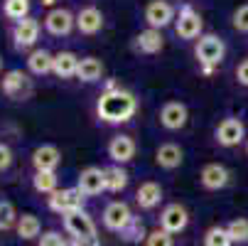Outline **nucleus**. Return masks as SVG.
Instances as JSON below:
<instances>
[{"label":"nucleus","mask_w":248,"mask_h":246,"mask_svg":"<svg viewBox=\"0 0 248 246\" xmlns=\"http://www.w3.org/2000/svg\"><path fill=\"white\" fill-rule=\"evenodd\" d=\"M135 111H138V98H135L130 91L121 89V86L106 89V91L101 94L98 103H96L98 118H101L103 123H113V126L128 123V121L135 116Z\"/></svg>","instance_id":"1"},{"label":"nucleus","mask_w":248,"mask_h":246,"mask_svg":"<svg viewBox=\"0 0 248 246\" xmlns=\"http://www.w3.org/2000/svg\"><path fill=\"white\" fill-rule=\"evenodd\" d=\"M64 229L72 234L77 241H81L84 246H98L96 224H93V219L84 212V209L72 212V214H64Z\"/></svg>","instance_id":"2"},{"label":"nucleus","mask_w":248,"mask_h":246,"mask_svg":"<svg viewBox=\"0 0 248 246\" xmlns=\"http://www.w3.org/2000/svg\"><path fill=\"white\" fill-rule=\"evenodd\" d=\"M194 54H197L202 69H214L221 64V59L226 54V45L217 34H202L197 47H194Z\"/></svg>","instance_id":"3"},{"label":"nucleus","mask_w":248,"mask_h":246,"mask_svg":"<svg viewBox=\"0 0 248 246\" xmlns=\"http://www.w3.org/2000/svg\"><path fill=\"white\" fill-rule=\"evenodd\" d=\"M0 89H3V94L13 101H25L32 96V79L22 72V69H10V72L3 77V82H0Z\"/></svg>","instance_id":"4"},{"label":"nucleus","mask_w":248,"mask_h":246,"mask_svg":"<svg viewBox=\"0 0 248 246\" xmlns=\"http://www.w3.org/2000/svg\"><path fill=\"white\" fill-rule=\"evenodd\" d=\"M49 209L57 214H72V212H79L84 209V195L79 192V187H66V190H57L49 195L47 199Z\"/></svg>","instance_id":"5"},{"label":"nucleus","mask_w":248,"mask_h":246,"mask_svg":"<svg viewBox=\"0 0 248 246\" xmlns=\"http://www.w3.org/2000/svg\"><path fill=\"white\" fill-rule=\"evenodd\" d=\"M214 138H217V143H219V146H224V148H233V146L243 143V138H246V126H243L241 118L229 116V118H224V121L217 126Z\"/></svg>","instance_id":"6"},{"label":"nucleus","mask_w":248,"mask_h":246,"mask_svg":"<svg viewBox=\"0 0 248 246\" xmlns=\"http://www.w3.org/2000/svg\"><path fill=\"white\" fill-rule=\"evenodd\" d=\"M202 15L192 8V5H185L180 10V17L174 20V32H177V37H182V40H194L202 34Z\"/></svg>","instance_id":"7"},{"label":"nucleus","mask_w":248,"mask_h":246,"mask_svg":"<svg viewBox=\"0 0 248 246\" xmlns=\"http://www.w3.org/2000/svg\"><path fill=\"white\" fill-rule=\"evenodd\" d=\"M187 224H189V212L182 207V204H167L165 209H162V214H160V229H165L167 234H180V231H185L187 229Z\"/></svg>","instance_id":"8"},{"label":"nucleus","mask_w":248,"mask_h":246,"mask_svg":"<svg viewBox=\"0 0 248 246\" xmlns=\"http://www.w3.org/2000/svg\"><path fill=\"white\" fill-rule=\"evenodd\" d=\"M133 222V212L125 202H111L103 209V227L108 231H123L128 224Z\"/></svg>","instance_id":"9"},{"label":"nucleus","mask_w":248,"mask_h":246,"mask_svg":"<svg viewBox=\"0 0 248 246\" xmlns=\"http://www.w3.org/2000/svg\"><path fill=\"white\" fill-rule=\"evenodd\" d=\"M229 180H231V172H229L221 163H209V165H204L202 172H199V182H202V187L209 190V192L224 190V187L229 185Z\"/></svg>","instance_id":"10"},{"label":"nucleus","mask_w":248,"mask_h":246,"mask_svg":"<svg viewBox=\"0 0 248 246\" xmlns=\"http://www.w3.org/2000/svg\"><path fill=\"white\" fill-rule=\"evenodd\" d=\"M45 27H47L49 34H54V37H64V34H69L77 27V17L69 10H64V8H54V10L47 13Z\"/></svg>","instance_id":"11"},{"label":"nucleus","mask_w":248,"mask_h":246,"mask_svg":"<svg viewBox=\"0 0 248 246\" xmlns=\"http://www.w3.org/2000/svg\"><path fill=\"white\" fill-rule=\"evenodd\" d=\"M187 118H189V111L182 101H167L165 106L160 109V123L167 128V131H180L187 126Z\"/></svg>","instance_id":"12"},{"label":"nucleus","mask_w":248,"mask_h":246,"mask_svg":"<svg viewBox=\"0 0 248 246\" xmlns=\"http://www.w3.org/2000/svg\"><path fill=\"white\" fill-rule=\"evenodd\" d=\"M79 192L84 197H96L106 190V172L101 167H86L79 172V182H77Z\"/></svg>","instance_id":"13"},{"label":"nucleus","mask_w":248,"mask_h":246,"mask_svg":"<svg viewBox=\"0 0 248 246\" xmlns=\"http://www.w3.org/2000/svg\"><path fill=\"white\" fill-rule=\"evenodd\" d=\"M174 20V8L167 3V0H150L145 8V22L153 30H162Z\"/></svg>","instance_id":"14"},{"label":"nucleus","mask_w":248,"mask_h":246,"mask_svg":"<svg viewBox=\"0 0 248 246\" xmlns=\"http://www.w3.org/2000/svg\"><path fill=\"white\" fill-rule=\"evenodd\" d=\"M13 40H15V47L17 49H27L32 45H37L40 40V22L34 17H25L15 25L13 30Z\"/></svg>","instance_id":"15"},{"label":"nucleus","mask_w":248,"mask_h":246,"mask_svg":"<svg viewBox=\"0 0 248 246\" xmlns=\"http://www.w3.org/2000/svg\"><path fill=\"white\" fill-rule=\"evenodd\" d=\"M59 163H62V153L57 146H40L32 153L34 172H57Z\"/></svg>","instance_id":"16"},{"label":"nucleus","mask_w":248,"mask_h":246,"mask_svg":"<svg viewBox=\"0 0 248 246\" xmlns=\"http://www.w3.org/2000/svg\"><path fill=\"white\" fill-rule=\"evenodd\" d=\"M108 158L118 165L123 163H130L135 158V140L130 135H113L111 138V143H108Z\"/></svg>","instance_id":"17"},{"label":"nucleus","mask_w":248,"mask_h":246,"mask_svg":"<svg viewBox=\"0 0 248 246\" xmlns=\"http://www.w3.org/2000/svg\"><path fill=\"white\" fill-rule=\"evenodd\" d=\"M101 27H103V13L98 8L89 5V8H81L79 10V15H77V30L81 34H96V32H101Z\"/></svg>","instance_id":"18"},{"label":"nucleus","mask_w":248,"mask_h":246,"mask_svg":"<svg viewBox=\"0 0 248 246\" xmlns=\"http://www.w3.org/2000/svg\"><path fill=\"white\" fill-rule=\"evenodd\" d=\"M185 160V153L177 143H162L157 150H155V163L162 167V170H174L180 167Z\"/></svg>","instance_id":"19"},{"label":"nucleus","mask_w":248,"mask_h":246,"mask_svg":"<svg viewBox=\"0 0 248 246\" xmlns=\"http://www.w3.org/2000/svg\"><path fill=\"white\" fill-rule=\"evenodd\" d=\"M135 202H138L140 209H155L162 202V187L157 182H153V180L143 182L138 187V192H135Z\"/></svg>","instance_id":"20"},{"label":"nucleus","mask_w":248,"mask_h":246,"mask_svg":"<svg viewBox=\"0 0 248 246\" xmlns=\"http://www.w3.org/2000/svg\"><path fill=\"white\" fill-rule=\"evenodd\" d=\"M162 47H165V40H162L160 30L148 27V30H143V32L135 37V49L143 52V54H157Z\"/></svg>","instance_id":"21"},{"label":"nucleus","mask_w":248,"mask_h":246,"mask_svg":"<svg viewBox=\"0 0 248 246\" xmlns=\"http://www.w3.org/2000/svg\"><path fill=\"white\" fill-rule=\"evenodd\" d=\"M77 69H79V57H77L74 52H59V54H54L52 72H54L59 79H72V77H77Z\"/></svg>","instance_id":"22"},{"label":"nucleus","mask_w":248,"mask_h":246,"mask_svg":"<svg viewBox=\"0 0 248 246\" xmlns=\"http://www.w3.org/2000/svg\"><path fill=\"white\" fill-rule=\"evenodd\" d=\"M103 77V62L96 59V57H84L79 59V69H77V79L91 84V82H98Z\"/></svg>","instance_id":"23"},{"label":"nucleus","mask_w":248,"mask_h":246,"mask_svg":"<svg viewBox=\"0 0 248 246\" xmlns=\"http://www.w3.org/2000/svg\"><path fill=\"white\" fill-rule=\"evenodd\" d=\"M27 66H30L32 74L45 77V74L52 72V66H54V54H49L47 49H34V52L27 57Z\"/></svg>","instance_id":"24"},{"label":"nucleus","mask_w":248,"mask_h":246,"mask_svg":"<svg viewBox=\"0 0 248 246\" xmlns=\"http://www.w3.org/2000/svg\"><path fill=\"white\" fill-rule=\"evenodd\" d=\"M17 236L22 239V241H32V239H40V234H42V224H40V219L34 217V214H22V217H17Z\"/></svg>","instance_id":"25"},{"label":"nucleus","mask_w":248,"mask_h":246,"mask_svg":"<svg viewBox=\"0 0 248 246\" xmlns=\"http://www.w3.org/2000/svg\"><path fill=\"white\" fill-rule=\"evenodd\" d=\"M106 190L108 192H121L125 190L128 185V172L121 167V165H111V167H106Z\"/></svg>","instance_id":"26"},{"label":"nucleus","mask_w":248,"mask_h":246,"mask_svg":"<svg viewBox=\"0 0 248 246\" xmlns=\"http://www.w3.org/2000/svg\"><path fill=\"white\" fill-rule=\"evenodd\" d=\"M3 13H5L8 20L20 22V20L30 17V0H5V3H3Z\"/></svg>","instance_id":"27"},{"label":"nucleus","mask_w":248,"mask_h":246,"mask_svg":"<svg viewBox=\"0 0 248 246\" xmlns=\"http://www.w3.org/2000/svg\"><path fill=\"white\" fill-rule=\"evenodd\" d=\"M32 185H34V190L42 192V195H52V192H57V190H59V187H57V185H59L57 172H34Z\"/></svg>","instance_id":"28"},{"label":"nucleus","mask_w":248,"mask_h":246,"mask_svg":"<svg viewBox=\"0 0 248 246\" xmlns=\"http://www.w3.org/2000/svg\"><path fill=\"white\" fill-rule=\"evenodd\" d=\"M231 236L226 231V227H211L204 234V246H231Z\"/></svg>","instance_id":"29"},{"label":"nucleus","mask_w":248,"mask_h":246,"mask_svg":"<svg viewBox=\"0 0 248 246\" xmlns=\"http://www.w3.org/2000/svg\"><path fill=\"white\" fill-rule=\"evenodd\" d=\"M121 234H123V239L130 241V244H138V241H145V239H148V231H145L143 222H140L138 217H133V222H130Z\"/></svg>","instance_id":"30"},{"label":"nucleus","mask_w":248,"mask_h":246,"mask_svg":"<svg viewBox=\"0 0 248 246\" xmlns=\"http://www.w3.org/2000/svg\"><path fill=\"white\" fill-rule=\"evenodd\" d=\"M226 231H229V236H231L233 244H246V241H248V219H243V217L233 219V222L226 227Z\"/></svg>","instance_id":"31"},{"label":"nucleus","mask_w":248,"mask_h":246,"mask_svg":"<svg viewBox=\"0 0 248 246\" xmlns=\"http://www.w3.org/2000/svg\"><path fill=\"white\" fill-rule=\"evenodd\" d=\"M13 224H17V212L13 202H0V231L10 229Z\"/></svg>","instance_id":"32"},{"label":"nucleus","mask_w":248,"mask_h":246,"mask_svg":"<svg viewBox=\"0 0 248 246\" xmlns=\"http://www.w3.org/2000/svg\"><path fill=\"white\" fill-rule=\"evenodd\" d=\"M145 246H174V241H172V234H167L165 229H155L148 234Z\"/></svg>","instance_id":"33"},{"label":"nucleus","mask_w":248,"mask_h":246,"mask_svg":"<svg viewBox=\"0 0 248 246\" xmlns=\"http://www.w3.org/2000/svg\"><path fill=\"white\" fill-rule=\"evenodd\" d=\"M233 27L238 32H248V3L241 5L236 13H233Z\"/></svg>","instance_id":"34"},{"label":"nucleus","mask_w":248,"mask_h":246,"mask_svg":"<svg viewBox=\"0 0 248 246\" xmlns=\"http://www.w3.org/2000/svg\"><path fill=\"white\" fill-rule=\"evenodd\" d=\"M66 241L62 239V234L59 231H45L42 236H40V241H37V246H64Z\"/></svg>","instance_id":"35"},{"label":"nucleus","mask_w":248,"mask_h":246,"mask_svg":"<svg viewBox=\"0 0 248 246\" xmlns=\"http://www.w3.org/2000/svg\"><path fill=\"white\" fill-rule=\"evenodd\" d=\"M13 165V150L0 143V170H8Z\"/></svg>","instance_id":"36"},{"label":"nucleus","mask_w":248,"mask_h":246,"mask_svg":"<svg viewBox=\"0 0 248 246\" xmlns=\"http://www.w3.org/2000/svg\"><path fill=\"white\" fill-rule=\"evenodd\" d=\"M236 79L241 86H248V59H243L238 66H236Z\"/></svg>","instance_id":"37"},{"label":"nucleus","mask_w":248,"mask_h":246,"mask_svg":"<svg viewBox=\"0 0 248 246\" xmlns=\"http://www.w3.org/2000/svg\"><path fill=\"white\" fill-rule=\"evenodd\" d=\"M64 246H84V244H81V241H77V239H72V241H66Z\"/></svg>","instance_id":"38"},{"label":"nucleus","mask_w":248,"mask_h":246,"mask_svg":"<svg viewBox=\"0 0 248 246\" xmlns=\"http://www.w3.org/2000/svg\"><path fill=\"white\" fill-rule=\"evenodd\" d=\"M42 3H45V5H49V3H52V0H42Z\"/></svg>","instance_id":"39"},{"label":"nucleus","mask_w":248,"mask_h":246,"mask_svg":"<svg viewBox=\"0 0 248 246\" xmlns=\"http://www.w3.org/2000/svg\"><path fill=\"white\" fill-rule=\"evenodd\" d=\"M246 153H248V138H246Z\"/></svg>","instance_id":"40"},{"label":"nucleus","mask_w":248,"mask_h":246,"mask_svg":"<svg viewBox=\"0 0 248 246\" xmlns=\"http://www.w3.org/2000/svg\"><path fill=\"white\" fill-rule=\"evenodd\" d=\"M0 69H3V57H0Z\"/></svg>","instance_id":"41"}]
</instances>
